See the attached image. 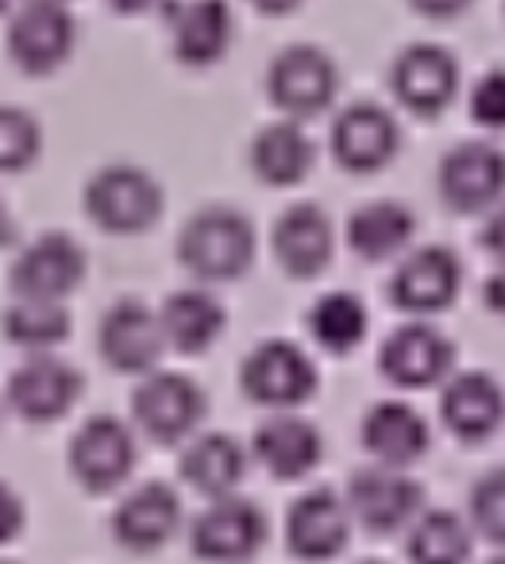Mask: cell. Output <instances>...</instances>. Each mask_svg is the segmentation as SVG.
Segmentation results:
<instances>
[{"label":"cell","mask_w":505,"mask_h":564,"mask_svg":"<svg viewBox=\"0 0 505 564\" xmlns=\"http://www.w3.org/2000/svg\"><path fill=\"white\" fill-rule=\"evenodd\" d=\"M463 291V263L448 248H413L397 263L389 279V299L402 314H413L417 322L455 306Z\"/></svg>","instance_id":"6"},{"label":"cell","mask_w":505,"mask_h":564,"mask_svg":"<svg viewBox=\"0 0 505 564\" xmlns=\"http://www.w3.org/2000/svg\"><path fill=\"white\" fill-rule=\"evenodd\" d=\"M171 47L182 66H217L235 40V17L228 0H174L166 9Z\"/></svg>","instance_id":"16"},{"label":"cell","mask_w":505,"mask_h":564,"mask_svg":"<svg viewBox=\"0 0 505 564\" xmlns=\"http://www.w3.org/2000/svg\"><path fill=\"white\" fill-rule=\"evenodd\" d=\"M243 394L274 414H294L317 391V364L289 340H263L243 360Z\"/></svg>","instance_id":"4"},{"label":"cell","mask_w":505,"mask_h":564,"mask_svg":"<svg viewBox=\"0 0 505 564\" xmlns=\"http://www.w3.org/2000/svg\"><path fill=\"white\" fill-rule=\"evenodd\" d=\"M0 217H4V213H0Z\"/></svg>","instance_id":"41"},{"label":"cell","mask_w":505,"mask_h":564,"mask_svg":"<svg viewBox=\"0 0 505 564\" xmlns=\"http://www.w3.org/2000/svg\"><path fill=\"white\" fill-rule=\"evenodd\" d=\"M43 128L28 109L0 105V174H20L40 159Z\"/></svg>","instance_id":"32"},{"label":"cell","mask_w":505,"mask_h":564,"mask_svg":"<svg viewBox=\"0 0 505 564\" xmlns=\"http://www.w3.org/2000/svg\"><path fill=\"white\" fill-rule=\"evenodd\" d=\"M336 89H340V70H336L332 55L312 43L286 47L266 70V94L289 120L325 112L336 101Z\"/></svg>","instance_id":"5"},{"label":"cell","mask_w":505,"mask_h":564,"mask_svg":"<svg viewBox=\"0 0 505 564\" xmlns=\"http://www.w3.org/2000/svg\"><path fill=\"white\" fill-rule=\"evenodd\" d=\"M243 471H248V456H243L240 441L224 437V433H205L182 456V476L189 487H197L209 499H224L240 487Z\"/></svg>","instance_id":"28"},{"label":"cell","mask_w":505,"mask_h":564,"mask_svg":"<svg viewBox=\"0 0 505 564\" xmlns=\"http://www.w3.org/2000/svg\"><path fill=\"white\" fill-rule=\"evenodd\" d=\"M413 236H417V217L402 202H371L348 220V248L366 263H386L409 251Z\"/></svg>","instance_id":"27"},{"label":"cell","mask_w":505,"mask_h":564,"mask_svg":"<svg viewBox=\"0 0 505 564\" xmlns=\"http://www.w3.org/2000/svg\"><path fill=\"white\" fill-rule=\"evenodd\" d=\"M274 256H278L282 271L289 279H317L328 263H332V220L325 217V209L317 205H294L278 217L274 225Z\"/></svg>","instance_id":"19"},{"label":"cell","mask_w":505,"mask_h":564,"mask_svg":"<svg viewBox=\"0 0 505 564\" xmlns=\"http://www.w3.org/2000/svg\"><path fill=\"white\" fill-rule=\"evenodd\" d=\"M135 425L158 445L189 437L205 417V391L178 371H147L132 394Z\"/></svg>","instance_id":"7"},{"label":"cell","mask_w":505,"mask_h":564,"mask_svg":"<svg viewBox=\"0 0 505 564\" xmlns=\"http://www.w3.org/2000/svg\"><path fill=\"white\" fill-rule=\"evenodd\" d=\"M224 306L217 302V294H209L205 286H186L174 291L158 310V325H163V340L174 352H209L224 333Z\"/></svg>","instance_id":"24"},{"label":"cell","mask_w":505,"mask_h":564,"mask_svg":"<svg viewBox=\"0 0 505 564\" xmlns=\"http://www.w3.org/2000/svg\"><path fill=\"white\" fill-rule=\"evenodd\" d=\"M371 564H374V561H371Z\"/></svg>","instance_id":"42"},{"label":"cell","mask_w":505,"mask_h":564,"mask_svg":"<svg viewBox=\"0 0 505 564\" xmlns=\"http://www.w3.org/2000/svg\"><path fill=\"white\" fill-rule=\"evenodd\" d=\"M178 256L197 282H235L255 263V225L240 209H201L182 228Z\"/></svg>","instance_id":"1"},{"label":"cell","mask_w":505,"mask_h":564,"mask_svg":"<svg viewBox=\"0 0 505 564\" xmlns=\"http://www.w3.org/2000/svg\"><path fill=\"white\" fill-rule=\"evenodd\" d=\"M9 345L24 348L28 356L35 352H55L66 337H70V314L63 302H12L0 317Z\"/></svg>","instance_id":"30"},{"label":"cell","mask_w":505,"mask_h":564,"mask_svg":"<svg viewBox=\"0 0 505 564\" xmlns=\"http://www.w3.org/2000/svg\"><path fill=\"white\" fill-rule=\"evenodd\" d=\"M397 148H402V128L394 112L382 109L378 101L348 105L332 124V155L351 174L382 171L394 163Z\"/></svg>","instance_id":"12"},{"label":"cell","mask_w":505,"mask_h":564,"mask_svg":"<svg viewBox=\"0 0 505 564\" xmlns=\"http://www.w3.org/2000/svg\"><path fill=\"white\" fill-rule=\"evenodd\" d=\"M81 394V376L55 352H35L12 371L9 379V406L24 422L43 425L70 414Z\"/></svg>","instance_id":"15"},{"label":"cell","mask_w":505,"mask_h":564,"mask_svg":"<svg viewBox=\"0 0 505 564\" xmlns=\"http://www.w3.org/2000/svg\"><path fill=\"white\" fill-rule=\"evenodd\" d=\"M305 325H309V337L317 340L325 352L348 356L363 345L366 329H371V314H366L359 294L332 291V294H325V299L312 302Z\"/></svg>","instance_id":"29"},{"label":"cell","mask_w":505,"mask_h":564,"mask_svg":"<svg viewBox=\"0 0 505 564\" xmlns=\"http://www.w3.org/2000/svg\"><path fill=\"white\" fill-rule=\"evenodd\" d=\"M471 117H474V124H482V128H502V120H505V78L497 70H490L486 78L474 86Z\"/></svg>","instance_id":"34"},{"label":"cell","mask_w":505,"mask_h":564,"mask_svg":"<svg viewBox=\"0 0 505 564\" xmlns=\"http://www.w3.org/2000/svg\"><path fill=\"white\" fill-rule=\"evenodd\" d=\"M74 43H78V24L66 0H24L12 12L9 35H4L9 58L32 78L55 74L70 58Z\"/></svg>","instance_id":"3"},{"label":"cell","mask_w":505,"mask_h":564,"mask_svg":"<svg viewBox=\"0 0 505 564\" xmlns=\"http://www.w3.org/2000/svg\"><path fill=\"white\" fill-rule=\"evenodd\" d=\"M155 4H163V0H109V9H117L120 17H135V12L155 9Z\"/></svg>","instance_id":"38"},{"label":"cell","mask_w":505,"mask_h":564,"mask_svg":"<svg viewBox=\"0 0 505 564\" xmlns=\"http://www.w3.org/2000/svg\"><path fill=\"white\" fill-rule=\"evenodd\" d=\"M259 12H266V17H286V12H294L301 0H251Z\"/></svg>","instance_id":"37"},{"label":"cell","mask_w":505,"mask_h":564,"mask_svg":"<svg viewBox=\"0 0 505 564\" xmlns=\"http://www.w3.org/2000/svg\"><path fill=\"white\" fill-rule=\"evenodd\" d=\"M97 352L120 376H147V371H155L166 352L158 314L132 299L117 302L101 317V325H97Z\"/></svg>","instance_id":"10"},{"label":"cell","mask_w":505,"mask_h":564,"mask_svg":"<svg viewBox=\"0 0 505 564\" xmlns=\"http://www.w3.org/2000/svg\"><path fill=\"white\" fill-rule=\"evenodd\" d=\"M351 514L340 495L332 491H309L289 507L286 514V541L289 553L301 561H328L348 545Z\"/></svg>","instance_id":"20"},{"label":"cell","mask_w":505,"mask_h":564,"mask_svg":"<svg viewBox=\"0 0 505 564\" xmlns=\"http://www.w3.org/2000/svg\"><path fill=\"white\" fill-rule=\"evenodd\" d=\"M471 556V533L448 510H425L413 518L409 561L413 564H463Z\"/></svg>","instance_id":"31"},{"label":"cell","mask_w":505,"mask_h":564,"mask_svg":"<svg viewBox=\"0 0 505 564\" xmlns=\"http://www.w3.org/2000/svg\"><path fill=\"white\" fill-rule=\"evenodd\" d=\"M312 159H317V148H312V140L297 120L266 124L251 140V171H255L259 182H266L274 189L297 186L312 171Z\"/></svg>","instance_id":"26"},{"label":"cell","mask_w":505,"mask_h":564,"mask_svg":"<svg viewBox=\"0 0 505 564\" xmlns=\"http://www.w3.org/2000/svg\"><path fill=\"white\" fill-rule=\"evenodd\" d=\"M490 564H502V561H490Z\"/></svg>","instance_id":"40"},{"label":"cell","mask_w":505,"mask_h":564,"mask_svg":"<svg viewBox=\"0 0 505 564\" xmlns=\"http://www.w3.org/2000/svg\"><path fill=\"white\" fill-rule=\"evenodd\" d=\"M420 502H425V491H420L417 479H409L402 468H382L378 464V468H363L351 476L343 507L366 530L394 533L420 514Z\"/></svg>","instance_id":"14"},{"label":"cell","mask_w":505,"mask_h":564,"mask_svg":"<svg viewBox=\"0 0 505 564\" xmlns=\"http://www.w3.org/2000/svg\"><path fill=\"white\" fill-rule=\"evenodd\" d=\"M409 4L428 20H451V17H459V12L471 9L474 0H409Z\"/></svg>","instance_id":"36"},{"label":"cell","mask_w":505,"mask_h":564,"mask_svg":"<svg viewBox=\"0 0 505 564\" xmlns=\"http://www.w3.org/2000/svg\"><path fill=\"white\" fill-rule=\"evenodd\" d=\"M24 530V502L9 484H0V545Z\"/></svg>","instance_id":"35"},{"label":"cell","mask_w":505,"mask_h":564,"mask_svg":"<svg viewBox=\"0 0 505 564\" xmlns=\"http://www.w3.org/2000/svg\"><path fill=\"white\" fill-rule=\"evenodd\" d=\"M428 422L409 402H378L363 417V448L382 468H409L428 453Z\"/></svg>","instance_id":"22"},{"label":"cell","mask_w":505,"mask_h":564,"mask_svg":"<svg viewBox=\"0 0 505 564\" xmlns=\"http://www.w3.org/2000/svg\"><path fill=\"white\" fill-rule=\"evenodd\" d=\"M440 417L459 441H486L502 425V387L486 371L448 376Z\"/></svg>","instance_id":"25"},{"label":"cell","mask_w":505,"mask_h":564,"mask_svg":"<svg viewBox=\"0 0 505 564\" xmlns=\"http://www.w3.org/2000/svg\"><path fill=\"white\" fill-rule=\"evenodd\" d=\"M378 368L402 391H425L451 376L455 368V345L436 325L409 322L382 340Z\"/></svg>","instance_id":"9"},{"label":"cell","mask_w":505,"mask_h":564,"mask_svg":"<svg viewBox=\"0 0 505 564\" xmlns=\"http://www.w3.org/2000/svg\"><path fill=\"white\" fill-rule=\"evenodd\" d=\"M389 89L417 117H440L459 89V63L440 43H413L389 66Z\"/></svg>","instance_id":"11"},{"label":"cell","mask_w":505,"mask_h":564,"mask_svg":"<svg viewBox=\"0 0 505 564\" xmlns=\"http://www.w3.org/2000/svg\"><path fill=\"white\" fill-rule=\"evenodd\" d=\"M471 518H474V525H479V533H486L490 541L505 538V479H502V471H490L482 484H474Z\"/></svg>","instance_id":"33"},{"label":"cell","mask_w":505,"mask_h":564,"mask_svg":"<svg viewBox=\"0 0 505 564\" xmlns=\"http://www.w3.org/2000/svg\"><path fill=\"white\" fill-rule=\"evenodd\" d=\"M135 468V437L120 417H89L70 441V471L89 491H112Z\"/></svg>","instance_id":"13"},{"label":"cell","mask_w":505,"mask_h":564,"mask_svg":"<svg viewBox=\"0 0 505 564\" xmlns=\"http://www.w3.org/2000/svg\"><path fill=\"white\" fill-rule=\"evenodd\" d=\"M20 4H24V0H0V17H12Z\"/></svg>","instance_id":"39"},{"label":"cell","mask_w":505,"mask_h":564,"mask_svg":"<svg viewBox=\"0 0 505 564\" xmlns=\"http://www.w3.org/2000/svg\"><path fill=\"white\" fill-rule=\"evenodd\" d=\"M178 522H182L178 495H174L166 484H143L140 491H132L117 507L112 530H117V541L124 549L151 553V549L166 545V541L174 538Z\"/></svg>","instance_id":"23"},{"label":"cell","mask_w":505,"mask_h":564,"mask_svg":"<svg viewBox=\"0 0 505 564\" xmlns=\"http://www.w3.org/2000/svg\"><path fill=\"white\" fill-rule=\"evenodd\" d=\"M436 182L455 213H486L502 197V155L494 143H459L440 159Z\"/></svg>","instance_id":"18"},{"label":"cell","mask_w":505,"mask_h":564,"mask_svg":"<svg viewBox=\"0 0 505 564\" xmlns=\"http://www.w3.org/2000/svg\"><path fill=\"white\" fill-rule=\"evenodd\" d=\"M266 541V518L251 499H212V507L194 522V553L205 561L235 564L248 561Z\"/></svg>","instance_id":"17"},{"label":"cell","mask_w":505,"mask_h":564,"mask_svg":"<svg viewBox=\"0 0 505 564\" xmlns=\"http://www.w3.org/2000/svg\"><path fill=\"white\" fill-rule=\"evenodd\" d=\"M86 279V251L66 232L32 240L12 263V294L20 302H66Z\"/></svg>","instance_id":"8"},{"label":"cell","mask_w":505,"mask_h":564,"mask_svg":"<svg viewBox=\"0 0 505 564\" xmlns=\"http://www.w3.org/2000/svg\"><path fill=\"white\" fill-rule=\"evenodd\" d=\"M86 213L112 236L147 232L163 213V186L135 163H112L86 186Z\"/></svg>","instance_id":"2"},{"label":"cell","mask_w":505,"mask_h":564,"mask_svg":"<svg viewBox=\"0 0 505 564\" xmlns=\"http://www.w3.org/2000/svg\"><path fill=\"white\" fill-rule=\"evenodd\" d=\"M325 456L317 425L297 414H274L255 430V460L271 471L274 479H301Z\"/></svg>","instance_id":"21"}]
</instances>
